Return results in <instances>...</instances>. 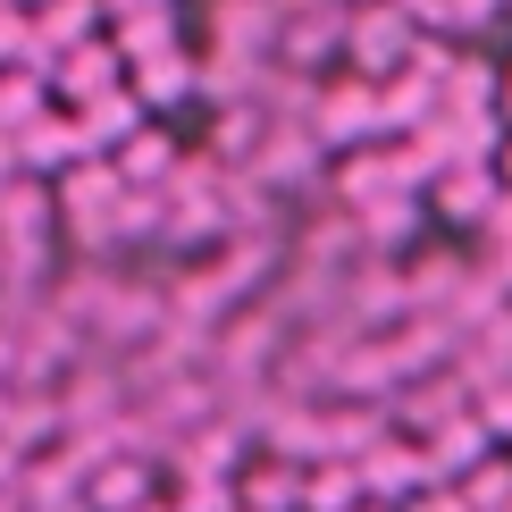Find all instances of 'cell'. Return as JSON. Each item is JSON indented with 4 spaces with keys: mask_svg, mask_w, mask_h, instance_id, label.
<instances>
[{
    "mask_svg": "<svg viewBox=\"0 0 512 512\" xmlns=\"http://www.w3.org/2000/svg\"><path fill=\"white\" fill-rule=\"evenodd\" d=\"M412 34H420V17L403 9V0H361V9H345V59H353V76L387 84L403 59H412Z\"/></svg>",
    "mask_w": 512,
    "mask_h": 512,
    "instance_id": "obj_1",
    "label": "cell"
},
{
    "mask_svg": "<svg viewBox=\"0 0 512 512\" xmlns=\"http://www.w3.org/2000/svg\"><path fill=\"white\" fill-rule=\"evenodd\" d=\"M303 126H311L319 152H361V143H378V84L345 76V84H328V93H311Z\"/></svg>",
    "mask_w": 512,
    "mask_h": 512,
    "instance_id": "obj_2",
    "label": "cell"
},
{
    "mask_svg": "<svg viewBox=\"0 0 512 512\" xmlns=\"http://www.w3.org/2000/svg\"><path fill=\"white\" fill-rule=\"evenodd\" d=\"M353 471H361V496L403 504V496H420V487H429V454H420L412 437H387V429H378V437L353 454Z\"/></svg>",
    "mask_w": 512,
    "mask_h": 512,
    "instance_id": "obj_3",
    "label": "cell"
},
{
    "mask_svg": "<svg viewBox=\"0 0 512 512\" xmlns=\"http://www.w3.org/2000/svg\"><path fill=\"white\" fill-rule=\"evenodd\" d=\"M496 194H504V185H496V168H487V160H471V168H437L429 210H437L445 227H479L487 210H496Z\"/></svg>",
    "mask_w": 512,
    "mask_h": 512,
    "instance_id": "obj_4",
    "label": "cell"
},
{
    "mask_svg": "<svg viewBox=\"0 0 512 512\" xmlns=\"http://www.w3.org/2000/svg\"><path fill=\"white\" fill-rule=\"evenodd\" d=\"M84 152H93V143H84V126L59 110V101L26 126V135H17V160H26V177H59V168H68V160H84Z\"/></svg>",
    "mask_w": 512,
    "mask_h": 512,
    "instance_id": "obj_5",
    "label": "cell"
},
{
    "mask_svg": "<svg viewBox=\"0 0 512 512\" xmlns=\"http://www.w3.org/2000/svg\"><path fill=\"white\" fill-rule=\"evenodd\" d=\"M420 454H429V487L462 479V471H479V462H487V429H479V412H454V420H437Z\"/></svg>",
    "mask_w": 512,
    "mask_h": 512,
    "instance_id": "obj_6",
    "label": "cell"
},
{
    "mask_svg": "<svg viewBox=\"0 0 512 512\" xmlns=\"http://www.w3.org/2000/svg\"><path fill=\"white\" fill-rule=\"evenodd\" d=\"M26 26H34L42 68H51V51H68V42H93V34H101V0H34Z\"/></svg>",
    "mask_w": 512,
    "mask_h": 512,
    "instance_id": "obj_7",
    "label": "cell"
},
{
    "mask_svg": "<svg viewBox=\"0 0 512 512\" xmlns=\"http://www.w3.org/2000/svg\"><path fill=\"white\" fill-rule=\"evenodd\" d=\"M194 84H202V59L194 51H160V59H143V68H126V93H135L143 110H177Z\"/></svg>",
    "mask_w": 512,
    "mask_h": 512,
    "instance_id": "obj_8",
    "label": "cell"
},
{
    "mask_svg": "<svg viewBox=\"0 0 512 512\" xmlns=\"http://www.w3.org/2000/svg\"><path fill=\"white\" fill-rule=\"evenodd\" d=\"M177 160H185V152H177V143H168V135H160V126H152V118H143V126H135V135H126V143H118V152H110V168H118V177H126V185H143V194H160V185H168V177H177Z\"/></svg>",
    "mask_w": 512,
    "mask_h": 512,
    "instance_id": "obj_9",
    "label": "cell"
},
{
    "mask_svg": "<svg viewBox=\"0 0 512 512\" xmlns=\"http://www.w3.org/2000/svg\"><path fill=\"white\" fill-rule=\"evenodd\" d=\"M76 126H84V143H93V152H118V143L126 135H135V126L143 118H152V110H143V101L135 93H126V84H110V93H93V101H76V110H68Z\"/></svg>",
    "mask_w": 512,
    "mask_h": 512,
    "instance_id": "obj_10",
    "label": "cell"
},
{
    "mask_svg": "<svg viewBox=\"0 0 512 512\" xmlns=\"http://www.w3.org/2000/svg\"><path fill=\"white\" fill-rule=\"evenodd\" d=\"M51 110V76L42 68H0V135H26Z\"/></svg>",
    "mask_w": 512,
    "mask_h": 512,
    "instance_id": "obj_11",
    "label": "cell"
},
{
    "mask_svg": "<svg viewBox=\"0 0 512 512\" xmlns=\"http://www.w3.org/2000/svg\"><path fill=\"white\" fill-rule=\"evenodd\" d=\"M361 504V471L353 462H303V504L294 512H353Z\"/></svg>",
    "mask_w": 512,
    "mask_h": 512,
    "instance_id": "obj_12",
    "label": "cell"
},
{
    "mask_svg": "<svg viewBox=\"0 0 512 512\" xmlns=\"http://www.w3.org/2000/svg\"><path fill=\"white\" fill-rule=\"evenodd\" d=\"M236 462H244L236 429H194V445L177 454V479H236Z\"/></svg>",
    "mask_w": 512,
    "mask_h": 512,
    "instance_id": "obj_13",
    "label": "cell"
},
{
    "mask_svg": "<svg viewBox=\"0 0 512 512\" xmlns=\"http://www.w3.org/2000/svg\"><path fill=\"white\" fill-rule=\"evenodd\" d=\"M454 496L471 504V512H512V462H479V471H462Z\"/></svg>",
    "mask_w": 512,
    "mask_h": 512,
    "instance_id": "obj_14",
    "label": "cell"
},
{
    "mask_svg": "<svg viewBox=\"0 0 512 512\" xmlns=\"http://www.w3.org/2000/svg\"><path fill=\"white\" fill-rule=\"evenodd\" d=\"M479 429L487 437H512V378H496V387L479 395Z\"/></svg>",
    "mask_w": 512,
    "mask_h": 512,
    "instance_id": "obj_15",
    "label": "cell"
},
{
    "mask_svg": "<svg viewBox=\"0 0 512 512\" xmlns=\"http://www.w3.org/2000/svg\"><path fill=\"white\" fill-rule=\"evenodd\" d=\"M177 9V0H101V26H118V17H160Z\"/></svg>",
    "mask_w": 512,
    "mask_h": 512,
    "instance_id": "obj_16",
    "label": "cell"
},
{
    "mask_svg": "<svg viewBox=\"0 0 512 512\" xmlns=\"http://www.w3.org/2000/svg\"><path fill=\"white\" fill-rule=\"evenodd\" d=\"M412 512H462V496H454V487H420Z\"/></svg>",
    "mask_w": 512,
    "mask_h": 512,
    "instance_id": "obj_17",
    "label": "cell"
},
{
    "mask_svg": "<svg viewBox=\"0 0 512 512\" xmlns=\"http://www.w3.org/2000/svg\"><path fill=\"white\" fill-rule=\"evenodd\" d=\"M9 177H26V160H17V135H0V185Z\"/></svg>",
    "mask_w": 512,
    "mask_h": 512,
    "instance_id": "obj_18",
    "label": "cell"
},
{
    "mask_svg": "<svg viewBox=\"0 0 512 512\" xmlns=\"http://www.w3.org/2000/svg\"><path fill=\"white\" fill-rule=\"evenodd\" d=\"M135 512H177V504H168V496H143V504H135Z\"/></svg>",
    "mask_w": 512,
    "mask_h": 512,
    "instance_id": "obj_19",
    "label": "cell"
},
{
    "mask_svg": "<svg viewBox=\"0 0 512 512\" xmlns=\"http://www.w3.org/2000/svg\"><path fill=\"white\" fill-rule=\"evenodd\" d=\"M353 512H395V504H378V496H361V504H353Z\"/></svg>",
    "mask_w": 512,
    "mask_h": 512,
    "instance_id": "obj_20",
    "label": "cell"
},
{
    "mask_svg": "<svg viewBox=\"0 0 512 512\" xmlns=\"http://www.w3.org/2000/svg\"><path fill=\"white\" fill-rule=\"evenodd\" d=\"M496 152H504V177H512V135H504V143H496Z\"/></svg>",
    "mask_w": 512,
    "mask_h": 512,
    "instance_id": "obj_21",
    "label": "cell"
},
{
    "mask_svg": "<svg viewBox=\"0 0 512 512\" xmlns=\"http://www.w3.org/2000/svg\"><path fill=\"white\" fill-rule=\"evenodd\" d=\"M504 118H512V76H504Z\"/></svg>",
    "mask_w": 512,
    "mask_h": 512,
    "instance_id": "obj_22",
    "label": "cell"
},
{
    "mask_svg": "<svg viewBox=\"0 0 512 512\" xmlns=\"http://www.w3.org/2000/svg\"><path fill=\"white\" fill-rule=\"evenodd\" d=\"M17 9H34V0H17Z\"/></svg>",
    "mask_w": 512,
    "mask_h": 512,
    "instance_id": "obj_23",
    "label": "cell"
},
{
    "mask_svg": "<svg viewBox=\"0 0 512 512\" xmlns=\"http://www.w3.org/2000/svg\"><path fill=\"white\" fill-rule=\"evenodd\" d=\"M236 512H244V504H236Z\"/></svg>",
    "mask_w": 512,
    "mask_h": 512,
    "instance_id": "obj_24",
    "label": "cell"
}]
</instances>
